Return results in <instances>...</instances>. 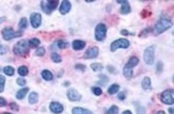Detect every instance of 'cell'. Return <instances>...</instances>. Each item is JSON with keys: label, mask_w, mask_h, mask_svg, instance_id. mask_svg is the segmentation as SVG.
Instances as JSON below:
<instances>
[{"label": "cell", "mask_w": 174, "mask_h": 114, "mask_svg": "<svg viewBox=\"0 0 174 114\" xmlns=\"http://www.w3.org/2000/svg\"><path fill=\"white\" fill-rule=\"evenodd\" d=\"M122 114H132V112H131L130 111H125Z\"/></svg>", "instance_id": "cell-42"}, {"label": "cell", "mask_w": 174, "mask_h": 114, "mask_svg": "<svg viewBox=\"0 0 174 114\" xmlns=\"http://www.w3.org/2000/svg\"><path fill=\"white\" fill-rule=\"evenodd\" d=\"M121 34H129V33L127 32L126 30H122V31H121Z\"/></svg>", "instance_id": "cell-41"}, {"label": "cell", "mask_w": 174, "mask_h": 114, "mask_svg": "<svg viewBox=\"0 0 174 114\" xmlns=\"http://www.w3.org/2000/svg\"><path fill=\"white\" fill-rule=\"evenodd\" d=\"M50 110L54 113H60L63 111V106L59 102H52L50 104Z\"/></svg>", "instance_id": "cell-13"}, {"label": "cell", "mask_w": 174, "mask_h": 114, "mask_svg": "<svg viewBox=\"0 0 174 114\" xmlns=\"http://www.w3.org/2000/svg\"><path fill=\"white\" fill-rule=\"evenodd\" d=\"M106 27L104 24H98L95 29V38L98 41H103L106 38Z\"/></svg>", "instance_id": "cell-4"}, {"label": "cell", "mask_w": 174, "mask_h": 114, "mask_svg": "<svg viewBox=\"0 0 174 114\" xmlns=\"http://www.w3.org/2000/svg\"><path fill=\"white\" fill-rule=\"evenodd\" d=\"M28 52V44L26 40H21L14 46V53L17 55H24Z\"/></svg>", "instance_id": "cell-2"}, {"label": "cell", "mask_w": 174, "mask_h": 114, "mask_svg": "<svg viewBox=\"0 0 174 114\" xmlns=\"http://www.w3.org/2000/svg\"><path fill=\"white\" fill-rule=\"evenodd\" d=\"M30 21L33 28H37L40 27L41 22H42V15L39 13H33L30 17Z\"/></svg>", "instance_id": "cell-9"}, {"label": "cell", "mask_w": 174, "mask_h": 114, "mask_svg": "<svg viewBox=\"0 0 174 114\" xmlns=\"http://www.w3.org/2000/svg\"><path fill=\"white\" fill-rule=\"evenodd\" d=\"M144 60L147 64H152L154 62V46H149L144 51Z\"/></svg>", "instance_id": "cell-6"}, {"label": "cell", "mask_w": 174, "mask_h": 114, "mask_svg": "<svg viewBox=\"0 0 174 114\" xmlns=\"http://www.w3.org/2000/svg\"><path fill=\"white\" fill-rule=\"evenodd\" d=\"M75 68H76V69H78V70H80V71L84 72V71H85V69H86V66H85V65H83V64H76Z\"/></svg>", "instance_id": "cell-37"}, {"label": "cell", "mask_w": 174, "mask_h": 114, "mask_svg": "<svg viewBox=\"0 0 174 114\" xmlns=\"http://www.w3.org/2000/svg\"><path fill=\"white\" fill-rule=\"evenodd\" d=\"M2 35L5 40H11L14 37L22 35V32H14L12 27H5L2 31Z\"/></svg>", "instance_id": "cell-3"}, {"label": "cell", "mask_w": 174, "mask_h": 114, "mask_svg": "<svg viewBox=\"0 0 174 114\" xmlns=\"http://www.w3.org/2000/svg\"><path fill=\"white\" fill-rule=\"evenodd\" d=\"M86 45V43L84 41H80V40H75L72 43V47L75 50H82Z\"/></svg>", "instance_id": "cell-15"}, {"label": "cell", "mask_w": 174, "mask_h": 114, "mask_svg": "<svg viewBox=\"0 0 174 114\" xmlns=\"http://www.w3.org/2000/svg\"><path fill=\"white\" fill-rule=\"evenodd\" d=\"M8 51V47L0 44V54H5Z\"/></svg>", "instance_id": "cell-35"}, {"label": "cell", "mask_w": 174, "mask_h": 114, "mask_svg": "<svg viewBox=\"0 0 174 114\" xmlns=\"http://www.w3.org/2000/svg\"><path fill=\"white\" fill-rule=\"evenodd\" d=\"M57 44H58V47L60 49H64L68 46V43L65 42V41H63V40H60Z\"/></svg>", "instance_id": "cell-32"}, {"label": "cell", "mask_w": 174, "mask_h": 114, "mask_svg": "<svg viewBox=\"0 0 174 114\" xmlns=\"http://www.w3.org/2000/svg\"><path fill=\"white\" fill-rule=\"evenodd\" d=\"M10 106H11L12 110H14V111H18V106L16 105V103H14V102H12L11 104H10Z\"/></svg>", "instance_id": "cell-39"}, {"label": "cell", "mask_w": 174, "mask_h": 114, "mask_svg": "<svg viewBox=\"0 0 174 114\" xmlns=\"http://www.w3.org/2000/svg\"><path fill=\"white\" fill-rule=\"evenodd\" d=\"M7 105V101L4 98L0 97V107H3V106H6Z\"/></svg>", "instance_id": "cell-38"}, {"label": "cell", "mask_w": 174, "mask_h": 114, "mask_svg": "<svg viewBox=\"0 0 174 114\" xmlns=\"http://www.w3.org/2000/svg\"><path fill=\"white\" fill-rule=\"evenodd\" d=\"M72 114H93V113H92L90 111L87 110V109L75 107L72 109Z\"/></svg>", "instance_id": "cell-16"}, {"label": "cell", "mask_w": 174, "mask_h": 114, "mask_svg": "<svg viewBox=\"0 0 174 114\" xmlns=\"http://www.w3.org/2000/svg\"><path fill=\"white\" fill-rule=\"evenodd\" d=\"M29 89L28 88H23V89L19 90L17 92H16V98L18 100H22L24 98V96L26 95V93L28 92Z\"/></svg>", "instance_id": "cell-19"}, {"label": "cell", "mask_w": 174, "mask_h": 114, "mask_svg": "<svg viewBox=\"0 0 174 114\" xmlns=\"http://www.w3.org/2000/svg\"><path fill=\"white\" fill-rule=\"evenodd\" d=\"M44 54H45L44 47H39V48H37L36 52H35V54L38 55V56H43Z\"/></svg>", "instance_id": "cell-34"}, {"label": "cell", "mask_w": 174, "mask_h": 114, "mask_svg": "<svg viewBox=\"0 0 174 114\" xmlns=\"http://www.w3.org/2000/svg\"><path fill=\"white\" fill-rule=\"evenodd\" d=\"M67 96L70 101H77L81 99V95L74 89H70L67 92Z\"/></svg>", "instance_id": "cell-11"}, {"label": "cell", "mask_w": 174, "mask_h": 114, "mask_svg": "<svg viewBox=\"0 0 174 114\" xmlns=\"http://www.w3.org/2000/svg\"><path fill=\"white\" fill-rule=\"evenodd\" d=\"M28 101L31 104H34V103L37 102V101H38V94L36 92H31L30 95H29Z\"/></svg>", "instance_id": "cell-21"}, {"label": "cell", "mask_w": 174, "mask_h": 114, "mask_svg": "<svg viewBox=\"0 0 174 114\" xmlns=\"http://www.w3.org/2000/svg\"><path fill=\"white\" fill-rule=\"evenodd\" d=\"M172 27V22L171 19L162 17L158 21L155 25V30L157 34H162L163 32H165L166 30L169 28H171Z\"/></svg>", "instance_id": "cell-1"}, {"label": "cell", "mask_w": 174, "mask_h": 114, "mask_svg": "<svg viewBox=\"0 0 174 114\" xmlns=\"http://www.w3.org/2000/svg\"><path fill=\"white\" fill-rule=\"evenodd\" d=\"M90 67H91V69L93 70V71H95V72L102 71V69H103V65H102L101 64H98V63L91 64Z\"/></svg>", "instance_id": "cell-28"}, {"label": "cell", "mask_w": 174, "mask_h": 114, "mask_svg": "<svg viewBox=\"0 0 174 114\" xmlns=\"http://www.w3.org/2000/svg\"><path fill=\"white\" fill-rule=\"evenodd\" d=\"M71 8V5L67 0H64V1L61 3L60 7V12L61 15H66L70 12V10Z\"/></svg>", "instance_id": "cell-12"}, {"label": "cell", "mask_w": 174, "mask_h": 114, "mask_svg": "<svg viewBox=\"0 0 174 114\" xmlns=\"http://www.w3.org/2000/svg\"><path fill=\"white\" fill-rule=\"evenodd\" d=\"M123 72H124V75H125V77L126 79H131L132 78V76H133V69L125 66Z\"/></svg>", "instance_id": "cell-22"}, {"label": "cell", "mask_w": 174, "mask_h": 114, "mask_svg": "<svg viewBox=\"0 0 174 114\" xmlns=\"http://www.w3.org/2000/svg\"><path fill=\"white\" fill-rule=\"evenodd\" d=\"M118 99L119 100H125V95L124 92H120L118 94Z\"/></svg>", "instance_id": "cell-40"}, {"label": "cell", "mask_w": 174, "mask_h": 114, "mask_svg": "<svg viewBox=\"0 0 174 114\" xmlns=\"http://www.w3.org/2000/svg\"><path fill=\"white\" fill-rule=\"evenodd\" d=\"M156 114H166V113L164 111H158Z\"/></svg>", "instance_id": "cell-43"}, {"label": "cell", "mask_w": 174, "mask_h": 114, "mask_svg": "<svg viewBox=\"0 0 174 114\" xmlns=\"http://www.w3.org/2000/svg\"><path fill=\"white\" fill-rule=\"evenodd\" d=\"M18 74L22 76H25L28 74V68L26 66H20L18 68Z\"/></svg>", "instance_id": "cell-27"}, {"label": "cell", "mask_w": 174, "mask_h": 114, "mask_svg": "<svg viewBox=\"0 0 174 114\" xmlns=\"http://www.w3.org/2000/svg\"><path fill=\"white\" fill-rule=\"evenodd\" d=\"M142 87L144 90H149L151 88V79L149 77H144L142 82Z\"/></svg>", "instance_id": "cell-18"}, {"label": "cell", "mask_w": 174, "mask_h": 114, "mask_svg": "<svg viewBox=\"0 0 174 114\" xmlns=\"http://www.w3.org/2000/svg\"><path fill=\"white\" fill-rule=\"evenodd\" d=\"M29 46L32 48H34V47H37V46L40 44V40L37 39V38H32L30 41H29Z\"/></svg>", "instance_id": "cell-25"}, {"label": "cell", "mask_w": 174, "mask_h": 114, "mask_svg": "<svg viewBox=\"0 0 174 114\" xmlns=\"http://www.w3.org/2000/svg\"><path fill=\"white\" fill-rule=\"evenodd\" d=\"M92 91H93V93L97 96H99L102 94V90L99 87H93L92 88Z\"/></svg>", "instance_id": "cell-33"}, {"label": "cell", "mask_w": 174, "mask_h": 114, "mask_svg": "<svg viewBox=\"0 0 174 114\" xmlns=\"http://www.w3.org/2000/svg\"><path fill=\"white\" fill-rule=\"evenodd\" d=\"M119 85L118 84H112L109 88H108V91H107V92L109 93V94H115V93H116L117 91H119Z\"/></svg>", "instance_id": "cell-23"}, {"label": "cell", "mask_w": 174, "mask_h": 114, "mask_svg": "<svg viewBox=\"0 0 174 114\" xmlns=\"http://www.w3.org/2000/svg\"><path fill=\"white\" fill-rule=\"evenodd\" d=\"M117 113H118V108L116 105H113L106 111V114H117Z\"/></svg>", "instance_id": "cell-29"}, {"label": "cell", "mask_w": 174, "mask_h": 114, "mask_svg": "<svg viewBox=\"0 0 174 114\" xmlns=\"http://www.w3.org/2000/svg\"><path fill=\"white\" fill-rule=\"evenodd\" d=\"M16 82H17V84L20 86H24V85H25V84H26V81H25L24 78H18Z\"/></svg>", "instance_id": "cell-36"}, {"label": "cell", "mask_w": 174, "mask_h": 114, "mask_svg": "<svg viewBox=\"0 0 174 114\" xmlns=\"http://www.w3.org/2000/svg\"><path fill=\"white\" fill-rule=\"evenodd\" d=\"M98 55V48L96 47V46H93V47H90L86 51V53L84 54V58L93 59V58H96Z\"/></svg>", "instance_id": "cell-10"}, {"label": "cell", "mask_w": 174, "mask_h": 114, "mask_svg": "<svg viewBox=\"0 0 174 114\" xmlns=\"http://www.w3.org/2000/svg\"><path fill=\"white\" fill-rule=\"evenodd\" d=\"M169 111H170L171 114H173V109H172V108H170V109H169Z\"/></svg>", "instance_id": "cell-44"}, {"label": "cell", "mask_w": 174, "mask_h": 114, "mask_svg": "<svg viewBox=\"0 0 174 114\" xmlns=\"http://www.w3.org/2000/svg\"><path fill=\"white\" fill-rule=\"evenodd\" d=\"M42 77H43L44 80H46V81H51V80H53V74H52V72H51L50 71H48V70H43V71L42 72Z\"/></svg>", "instance_id": "cell-20"}, {"label": "cell", "mask_w": 174, "mask_h": 114, "mask_svg": "<svg viewBox=\"0 0 174 114\" xmlns=\"http://www.w3.org/2000/svg\"><path fill=\"white\" fill-rule=\"evenodd\" d=\"M130 45L129 41L127 39H124V38H120L118 40L115 41L111 44V51L115 52L118 48H128Z\"/></svg>", "instance_id": "cell-5"}, {"label": "cell", "mask_w": 174, "mask_h": 114, "mask_svg": "<svg viewBox=\"0 0 174 114\" xmlns=\"http://www.w3.org/2000/svg\"><path fill=\"white\" fill-rule=\"evenodd\" d=\"M52 60L54 62V63H60V62L61 61V58H60V56L58 54L53 53L52 54Z\"/></svg>", "instance_id": "cell-31"}, {"label": "cell", "mask_w": 174, "mask_h": 114, "mask_svg": "<svg viewBox=\"0 0 174 114\" xmlns=\"http://www.w3.org/2000/svg\"><path fill=\"white\" fill-rule=\"evenodd\" d=\"M27 19L25 18V17H23L21 18V20H20V22H19V25H18V27L20 30H23V29H25L27 27Z\"/></svg>", "instance_id": "cell-24"}, {"label": "cell", "mask_w": 174, "mask_h": 114, "mask_svg": "<svg viewBox=\"0 0 174 114\" xmlns=\"http://www.w3.org/2000/svg\"><path fill=\"white\" fill-rule=\"evenodd\" d=\"M3 114H11V113H8V112H5V113H3Z\"/></svg>", "instance_id": "cell-45"}, {"label": "cell", "mask_w": 174, "mask_h": 114, "mask_svg": "<svg viewBox=\"0 0 174 114\" xmlns=\"http://www.w3.org/2000/svg\"><path fill=\"white\" fill-rule=\"evenodd\" d=\"M4 72L8 76H12L14 74V69L12 66H6L4 68Z\"/></svg>", "instance_id": "cell-26"}, {"label": "cell", "mask_w": 174, "mask_h": 114, "mask_svg": "<svg viewBox=\"0 0 174 114\" xmlns=\"http://www.w3.org/2000/svg\"><path fill=\"white\" fill-rule=\"evenodd\" d=\"M118 3L122 4V7L120 9V13L123 15H126V14H129L131 12V7H130V5L127 1H119Z\"/></svg>", "instance_id": "cell-14"}, {"label": "cell", "mask_w": 174, "mask_h": 114, "mask_svg": "<svg viewBox=\"0 0 174 114\" xmlns=\"http://www.w3.org/2000/svg\"><path fill=\"white\" fill-rule=\"evenodd\" d=\"M58 4H59L58 1H43L41 3V6H42L43 11L49 15L57 7Z\"/></svg>", "instance_id": "cell-7"}, {"label": "cell", "mask_w": 174, "mask_h": 114, "mask_svg": "<svg viewBox=\"0 0 174 114\" xmlns=\"http://www.w3.org/2000/svg\"><path fill=\"white\" fill-rule=\"evenodd\" d=\"M161 101L165 103V104H173L174 99H173V90H166L164 91L161 95Z\"/></svg>", "instance_id": "cell-8"}, {"label": "cell", "mask_w": 174, "mask_h": 114, "mask_svg": "<svg viewBox=\"0 0 174 114\" xmlns=\"http://www.w3.org/2000/svg\"><path fill=\"white\" fill-rule=\"evenodd\" d=\"M5 82H6V78L3 75H0V92H2L4 91Z\"/></svg>", "instance_id": "cell-30"}, {"label": "cell", "mask_w": 174, "mask_h": 114, "mask_svg": "<svg viewBox=\"0 0 174 114\" xmlns=\"http://www.w3.org/2000/svg\"><path fill=\"white\" fill-rule=\"evenodd\" d=\"M138 63H139V59H138L137 57H135V56H133V57H131V58L129 59L128 63L125 64V66L128 67V68L133 69L135 66H136L138 64Z\"/></svg>", "instance_id": "cell-17"}]
</instances>
